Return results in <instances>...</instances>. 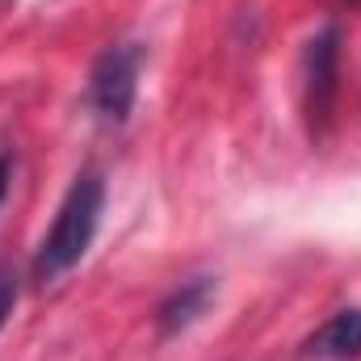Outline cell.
Masks as SVG:
<instances>
[{
    "label": "cell",
    "mask_w": 361,
    "mask_h": 361,
    "mask_svg": "<svg viewBox=\"0 0 361 361\" xmlns=\"http://www.w3.org/2000/svg\"><path fill=\"white\" fill-rule=\"evenodd\" d=\"M13 307H17V269L4 265V269H0V328L8 324Z\"/></svg>",
    "instance_id": "6"
},
{
    "label": "cell",
    "mask_w": 361,
    "mask_h": 361,
    "mask_svg": "<svg viewBox=\"0 0 361 361\" xmlns=\"http://www.w3.org/2000/svg\"><path fill=\"white\" fill-rule=\"evenodd\" d=\"M357 357H361V307L336 311L298 349V361H357Z\"/></svg>",
    "instance_id": "4"
},
{
    "label": "cell",
    "mask_w": 361,
    "mask_h": 361,
    "mask_svg": "<svg viewBox=\"0 0 361 361\" xmlns=\"http://www.w3.org/2000/svg\"><path fill=\"white\" fill-rule=\"evenodd\" d=\"M214 290H219L214 277H189V281H180L177 290L160 302V311H156L160 332H164V336H177V332H185V328H193V324L206 315Z\"/></svg>",
    "instance_id": "5"
},
{
    "label": "cell",
    "mask_w": 361,
    "mask_h": 361,
    "mask_svg": "<svg viewBox=\"0 0 361 361\" xmlns=\"http://www.w3.org/2000/svg\"><path fill=\"white\" fill-rule=\"evenodd\" d=\"M143 42H118V47H105L101 59L92 63L89 76V105L97 109L101 122L109 126H122L135 109V97H139V68H143Z\"/></svg>",
    "instance_id": "2"
},
{
    "label": "cell",
    "mask_w": 361,
    "mask_h": 361,
    "mask_svg": "<svg viewBox=\"0 0 361 361\" xmlns=\"http://www.w3.org/2000/svg\"><path fill=\"white\" fill-rule=\"evenodd\" d=\"M101 210H105V177L97 169L76 173V180L68 185V193H63V202L55 210L51 231L38 244L34 281L51 286V281H59L68 269H76L85 261V252L97 240V227H101Z\"/></svg>",
    "instance_id": "1"
},
{
    "label": "cell",
    "mask_w": 361,
    "mask_h": 361,
    "mask_svg": "<svg viewBox=\"0 0 361 361\" xmlns=\"http://www.w3.org/2000/svg\"><path fill=\"white\" fill-rule=\"evenodd\" d=\"M336 72H341V30L328 25L307 47V118L324 126L336 101Z\"/></svg>",
    "instance_id": "3"
},
{
    "label": "cell",
    "mask_w": 361,
    "mask_h": 361,
    "mask_svg": "<svg viewBox=\"0 0 361 361\" xmlns=\"http://www.w3.org/2000/svg\"><path fill=\"white\" fill-rule=\"evenodd\" d=\"M13 169H17L13 147H0V206H4V197H8V189H13Z\"/></svg>",
    "instance_id": "7"
}]
</instances>
